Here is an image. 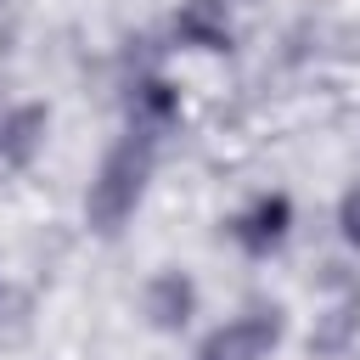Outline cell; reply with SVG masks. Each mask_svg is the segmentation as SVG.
Listing matches in <instances>:
<instances>
[{
    "label": "cell",
    "instance_id": "3",
    "mask_svg": "<svg viewBox=\"0 0 360 360\" xmlns=\"http://www.w3.org/2000/svg\"><path fill=\"white\" fill-rule=\"evenodd\" d=\"M287 225H292V202H287L281 191H264V197H253V202L231 219V236H236L248 253H270V248H281Z\"/></svg>",
    "mask_w": 360,
    "mask_h": 360
},
{
    "label": "cell",
    "instance_id": "7",
    "mask_svg": "<svg viewBox=\"0 0 360 360\" xmlns=\"http://www.w3.org/2000/svg\"><path fill=\"white\" fill-rule=\"evenodd\" d=\"M39 129H45L39 107H6L0 112V169H22L39 146Z\"/></svg>",
    "mask_w": 360,
    "mask_h": 360
},
{
    "label": "cell",
    "instance_id": "2",
    "mask_svg": "<svg viewBox=\"0 0 360 360\" xmlns=\"http://www.w3.org/2000/svg\"><path fill=\"white\" fill-rule=\"evenodd\" d=\"M281 338V326H276V315H236V321H225L208 343H202V360H264L270 354V343Z\"/></svg>",
    "mask_w": 360,
    "mask_h": 360
},
{
    "label": "cell",
    "instance_id": "5",
    "mask_svg": "<svg viewBox=\"0 0 360 360\" xmlns=\"http://www.w3.org/2000/svg\"><path fill=\"white\" fill-rule=\"evenodd\" d=\"M174 118H180V96L163 79H135V90H129V135L158 141Z\"/></svg>",
    "mask_w": 360,
    "mask_h": 360
},
{
    "label": "cell",
    "instance_id": "4",
    "mask_svg": "<svg viewBox=\"0 0 360 360\" xmlns=\"http://www.w3.org/2000/svg\"><path fill=\"white\" fill-rule=\"evenodd\" d=\"M174 39L197 45V51H225L231 45V11H225V0H180Z\"/></svg>",
    "mask_w": 360,
    "mask_h": 360
},
{
    "label": "cell",
    "instance_id": "1",
    "mask_svg": "<svg viewBox=\"0 0 360 360\" xmlns=\"http://www.w3.org/2000/svg\"><path fill=\"white\" fill-rule=\"evenodd\" d=\"M146 169H152V141H141V135H124L112 152H107V163H101V174L90 180V197H84V214L101 225V231H118L129 214H135V202H141V186H146Z\"/></svg>",
    "mask_w": 360,
    "mask_h": 360
},
{
    "label": "cell",
    "instance_id": "6",
    "mask_svg": "<svg viewBox=\"0 0 360 360\" xmlns=\"http://www.w3.org/2000/svg\"><path fill=\"white\" fill-rule=\"evenodd\" d=\"M191 309H197V287H191V276H180V270H158V276L146 281V315H152V326L174 332V326L191 321Z\"/></svg>",
    "mask_w": 360,
    "mask_h": 360
},
{
    "label": "cell",
    "instance_id": "8",
    "mask_svg": "<svg viewBox=\"0 0 360 360\" xmlns=\"http://www.w3.org/2000/svg\"><path fill=\"white\" fill-rule=\"evenodd\" d=\"M338 225H343V236H349V248H360V186L343 197V208H338Z\"/></svg>",
    "mask_w": 360,
    "mask_h": 360
}]
</instances>
